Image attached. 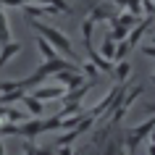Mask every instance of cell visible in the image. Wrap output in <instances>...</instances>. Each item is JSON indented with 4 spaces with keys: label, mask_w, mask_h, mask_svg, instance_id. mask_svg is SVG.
Wrapping results in <instances>:
<instances>
[{
    "label": "cell",
    "mask_w": 155,
    "mask_h": 155,
    "mask_svg": "<svg viewBox=\"0 0 155 155\" xmlns=\"http://www.w3.org/2000/svg\"><path fill=\"white\" fill-rule=\"evenodd\" d=\"M153 82H155V71H153Z\"/></svg>",
    "instance_id": "cell-25"
},
{
    "label": "cell",
    "mask_w": 155,
    "mask_h": 155,
    "mask_svg": "<svg viewBox=\"0 0 155 155\" xmlns=\"http://www.w3.org/2000/svg\"><path fill=\"white\" fill-rule=\"evenodd\" d=\"M145 110H147L150 116H155V103H147V105H145Z\"/></svg>",
    "instance_id": "cell-20"
},
{
    "label": "cell",
    "mask_w": 155,
    "mask_h": 155,
    "mask_svg": "<svg viewBox=\"0 0 155 155\" xmlns=\"http://www.w3.org/2000/svg\"><path fill=\"white\" fill-rule=\"evenodd\" d=\"M79 71L84 74V79H97V66L92 63V61H84V63H79Z\"/></svg>",
    "instance_id": "cell-15"
},
{
    "label": "cell",
    "mask_w": 155,
    "mask_h": 155,
    "mask_svg": "<svg viewBox=\"0 0 155 155\" xmlns=\"http://www.w3.org/2000/svg\"><path fill=\"white\" fill-rule=\"evenodd\" d=\"M26 95V90L16 87V90H8V92H0V105H11V103H21Z\"/></svg>",
    "instance_id": "cell-8"
},
{
    "label": "cell",
    "mask_w": 155,
    "mask_h": 155,
    "mask_svg": "<svg viewBox=\"0 0 155 155\" xmlns=\"http://www.w3.org/2000/svg\"><path fill=\"white\" fill-rule=\"evenodd\" d=\"M116 13H118V8L113 5V0H103V3H97V5H92L90 18L95 21V24H103V21H110Z\"/></svg>",
    "instance_id": "cell-2"
},
{
    "label": "cell",
    "mask_w": 155,
    "mask_h": 155,
    "mask_svg": "<svg viewBox=\"0 0 155 155\" xmlns=\"http://www.w3.org/2000/svg\"><path fill=\"white\" fill-rule=\"evenodd\" d=\"M34 155H55L53 147H40V150H34Z\"/></svg>",
    "instance_id": "cell-18"
},
{
    "label": "cell",
    "mask_w": 155,
    "mask_h": 155,
    "mask_svg": "<svg viewBox=\"0 0 155 155\" xmlns=\"http://www.w3.org/2000/svg\"><path fill=\"white\" fill-rule=\"evenodd\" d=\"M139 5L145 16H155V0H139Z\"/></svg>",
    "instance_id": "cell-16"
},
{
    "label": "cell",
    "mask_w": 155,
    "mask_h": 155,
    "mask_svg": "<svg viewBox=\"0 0 155 155\" xmlns=\"http://www.w3.org/2000/svg\"><path fill=\"white\" fill-rule=\"evenodd\" d=\"M147 139H150V142H153V145H155V129L150 131V134H147Z\"/></svg>",
    "instance_id": "cell-22"
},
{
    "label": "cell",
    "mask_w": 155,
    "mask_h": 155,
    "mask_svg": "<svg viewBox=\"0 0 155 155\" xmlns=\"http://www.w3.org/2000/svg\"><path fill=\"white\" fill-rule=\"evenodd\" d=\"M29 24H32L34 32H40V37H45V40L55 48V53H63L68 61L76 58V50L71 48V40H68L63 32H58L55 26H48V24H42V21H29Z\"/></svg>",
    "instance_id": "cell-1"
},
{
    "label": "cell",
    "mask_w": 155,
    "mask_h": 155,
    "mask_svg": "<svg viewBox=\"0 0 155 155\" xmlns=\"http://www.w3.org/2000/svg\"><path fill=\"white\" fill-rule=\"evenodd\" d=\"M8 42H11L8 18H5V13H3V8H0V45H8Z\"/></svg>",
    "instance_id": "cell-14"
},
{
    "label": "cell",
    "mask_w": 155,
    "mask_h": 155,
    "mask_svg": "<svg viewBox=\"0 0 155 155\" xmlns=\"http://www.w3.org/2000/svg\"><path fill=\"white\" fill-rule=\"evenodd\" d=\"M34 42H37V50H40V55L45 58V61H50V58H55V55H58V53H55V48H53V45H50V42L45 40V37H37Z\"/></svg>",
    "instance_id": "cell-11"
},
{
    "label": "cell",
    "mask_w": 155,
    "mask_h": 155,
    "mask_svg": "<svg viewBox=\"0 0 155 155\" xmlns=\"http://www.w3.org/2000/svg\"><path fill=\"white\" fill-rule=\"evenodd\" d=\"M147 153H150V155H155V145H153V142L147 145Z\"/></svg>",
    "instance_id": "cell-21"
},
{
    "label": "cell",
    "mask_w": 155,
    "mask_h": 155,
    "mask_svg": "<svg viewBox=\"0 0 155 155\" xmlns=\"http://www.w3.org/2000/svg\"><path fill=\"white\" fill-rule=\"evenodd\" d=\"M142 55H150V58H155V45H142Z\"/></svg>",
    "instance_id": "cell-17"
},
{
    "label": "cell",
    "mask_w": 155,
    "mask_h": 155,
    "mask_svg": "<svg viewBox=\"0 0 155 155\" xmlns=\"http://www.w3.org/2000/svg\"><path fill=\"white\" fill-rule=\"evenodd\" d=\"M74 155H82V153H76V150H74Z\"/></svg>",
    "instance_id": "cell-24"
},
{
    "label": "cell",
    "mask_w": 155,
    "mask_h": 155,
    "mask_svg": "<svg viewBox=\"0 0 155 155\" xmlns=\"http://www.w3.org/2000/svg\"><path fill=\"white\" fill-rule=\"evenodd\" d=\"M90 61L95 66H97V71H103V74H113V61H108V58H103L97 53V50H90Z\"/></svg>",
    "instance_id": "cell-7"
},
{
    "label": "cell",
    "mask_w": 155,
    "mask_h": 155,
    "mask_svg": "<svg viewBox=\"0 0 155 155\" xmlns=\"http://www.w3.org/2000/svg\"><path fill=\"white\" fill-rule=\"evenodd\" d=\"M129 74H131V63H129V61H118V63L113 66V76L118 79V84L129 82Z\"/></svg>",
    "instance_id": "cell-10"
},
{
    "label": "cell",
    "mask_w": 155,
    "mask_h": 155,
    "mask_svg": "<svg viewBox=\"0 0 155 155\" xmlns=\"http://www.w3.org/2000/svg\"><path fill=\"white\" fill-rule=\"evenodd\" d=\"M21 103L26 105V113H29V116H34V118H40V116H42V110H45V103H42V100H37L34 95H29V92L24 95V100H21Z\"/></svg>",
    "instance_id": "cell-6"
},
{
    "label": "cell",
    "mask_w": 155,
    "mask_h": 155,
    "mask_svg": "<svg viewBox=\"0 0 155 155\" xmlns=\"http://www.w3.org/2000/svg\"><path fill=\"white\" fill-rule=\"evenodd\" d=\"M0 155H5V145H3V139H0Z\"/></svg>",
    "instance_id": "cell-23"
},
{
    "label": "cell",
    "mask_w": 155,
    "mask_h": 155,
    "mask_svg": "<svg viewBox=\"0 0 155 155\" xmlns=\"http://www.w3.org/2000/svg\"><path fill=\"white\" fill-rule=\"evenodd\" d=\"M95 21H92V18H87V21H84L82 24V34H84V48H87V53H90V50H95L92 48V32H95Z\"/></svg>",
    "instance_id": "cell-13"
},
{
    "label": "cell",
    "mask_w": 155,
    "mask_h": 155,
    "mask_svg": "<svg viewBox=\"0 0 155 155\" xmlns=\"http://www.w3.org/2000/svg\"><path fill=\"white\" fill-rule=\"evenodd\" d=\"M58 155H74V150L68 145H58Z\"/></svg>",
    "instance_id": "cell-19"
},
{
    "label": "cell",
    "mask_w": 155,
    "mask_h": 155,
    "mask_svg": "<svg viewBox=\"0 0 155 155\" xmlns=\"http://www.w3.org/2000/svg\"><path fill=\"white\" fill-rule=\"evenodd\" d=\"M37 134H45V121H42V118H32V121L18 124V137L32 139V137H37Z\"/></svg>",
    "instance_id": "cell-3"
},
{
    "label": "cell",
    "mask_w": 155,
    "mask_h": 155,
    "mask_svg": "<svg viewBox=\"0 0 155 155\" xmlns=\"http://www.w3.org/2000/svg\"><path fill=\"white\" fill-rule=\"evenodd\" d=\"M18 53H21V42H8V45H3V53H0V68L8 63L13 55H18Z\"/></svg>",
    "instance_id": "cell-9"
},
{
    "label": "cell",
    "mask_w": 155,
    "mask_h": 155,
    "mask_svg": "<svg viewBox=\"0 0 155 155\" xmlns=\"http://www.w3.org/2000/svg\"><path fill=\"white\" fill-rule=\"evenodd\" d=\"M100 55L108 58V61H113V55H116V40L110 37V34H105V40H103V45H100Z\"/></svg>",
    "instance_id": "cell-12"
},
{
    "label": "cell",
    "mask_w": 155,
    "mask_h": 155,
    "mask_svg": "<svg viewBox=\"0 0 155 155\" xmlns=\"http://www.w3.org/2000/svg\"><path fill=\"white\" fill-rule=\"evenodd\" d=\"M66 92H68V90H66L63 84H58V87H37L32 95H34L37 100H42V103H45V100H63Z\"/></svg>",
    "instance_id": "cell-4"
},
{
    "label": "cell",
    "mask_w": 155,
    "mask_h": 155,
    "mask_svg": "<svg viewBox=\"0 0 155 155\" xmlns=\"http://www.w3.org/2000/svg\"><path fill=\"white\" fill-rule=\"evenodd\" d=\"M153 129H155V116H150V118H147L145 124L129 126V129H126V134H129V137H134L137 142H142V139H147V134H150Z\"/></svg>",
    "instance_id": "cell-5"
}]
</instances>
